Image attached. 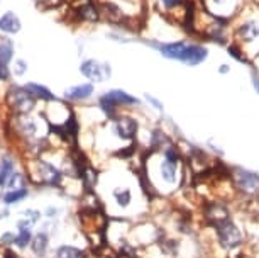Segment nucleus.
<instances>
[{
	"instance_id": "nucleus-10",
	"label": "nucleus",
	"mask_w": 259,
	"mask_h": 258,
	"mask_svg": "<svg viewBox=\"0 0 259 258\" xmlns=\"http://www.w3.org/2000/svg\"><path fill=\"white\" fill-rule=\"evenodd\" d=\"M21 29H22V22L16 12L7 11L0 16V32L2 34H6V36L7 34L9 36H14V34L21 32Z\"/></svg>"
},
{
	"instance_id": "nucleus-33",
	"label": "nucleus",
	"mask_w": 259,
	"mask_h": 258,
	"mask_svg": "<svg viewBox=\"0 0 259 258\" xmlns=\"http://www.w3.org/2000/svg\"><path fill=\"white\" fill-rule=\"evenodd\" d=\"M229 70H231L229 65H221V66H219V71H221L222 75H224V73H229Z\"/></svg>"
},
{
	"instance_id": "nucleus-12",
	"label": "nucleus",
	"mask_w": 259,
	"mask_h": 258,
	"mask_svg": "<svg viewBox=\"0 0 259 258\" xmlns=\"http://www.w3.org/2000/svg\"><path fill=\"white\" fill-rule=\"evenodd\" d=\"M107 99H109L112 104H114L115 107H134L139 104V100L136 99L134 95H129L125 94L124 90L120 89H114V90H109L104 94Z\"/></svg>"
},
{
	"instance_id": "nucleus-7",
	"label": "nucleus",
	"mask_w": 259,
	"mask_h": 258,
	"mask_svg": "<svg viewBox=\"0 0 259 258\" xmlns=\"http://www.w3.org/2000/svg\"><path fill=\"white\" fill-rule=\"evenodd\" d=\"M234 175H236V186L241 189L242 192L252 194L259 189V175L257 173L249 172V170H244V168H236L234 170Z\"/></svg>"
},
{
	"instance_id": "nucleus-23",
	"label": "nucleus",
	"mask_w": 259,
	"mask_h": 258,
	"mask_svg": "<svg viewBox=\"0 0 259 258\" xmlns=\"http://www.w3.org/2000/svg\"><path fill=\"white\" fill-rule=\"evenodd\" d=\"M22 217H24V219H27V221H31L32 225L36 226L37 223L41 221L42 212H41V211H37V209H24V211H22Z\"/></svg>"
},
{
	"instance_id": "nucleus-2",
	"label": "nucleus",
	"mask_w": 259,
	"mask_h": 258,
	"mask_svg": "<svg viewBox=\"0 0 259 258\" xmlns=\"http://www.w3.org/2000/svg\"><path fill=\"white\" fill-rule=\"evenodd\" d=\"M36 104L37 102L21 85H11L6 90V107L11 118L32 114L34 109H36Z\"/></svg>"
},
{
	"instance_id": "nucleus-22",
	"label": "nucleus",
	"mask_w": 259,
	"mask_h": 258,
	"mask_svg": "<svg viewBox=\"0 0 259 258\" xmlns=\"http://www.w3.org/2000/svg\"><path fill=\"white\" fill-rule=\"evenodd\" d=\"M11 71H12V75H16L21 79V77L26 75V71H27V61L22 60V58H19V60L14 61V66L11 68Z\"/></svg>"
},
{
	"instance_id": "nucleus-31",
	"label": "nucleus",
	"mask_w": 259,
	"mask_h": 258,
	"mask_svg": "<svg viewBox=\"0 0 259 258\" xmlns=\"http://www.w3.org/2000/svg\"><path fill=\"white\" fill-rule=\"evenodd\" d=\"M252 85H254V89H256V92L259 94V75H257V73H252Z\"/></svg>"
},
{
	"instance_id": "nucleus-14",
	"label": "nucleus",
	"mask_w": 259,
	"mask_h": 258,
	"mask_svg": "<svg viewBox=\"0 0 259 258\" xmlns=\"http://www.w3.org/2000/svg\"><path fill=\"white\" fill-rule=\"evenodd\" d=\"M53 258H89V253L75 245H60L53 253Z\"/></svg>"
},
{
	"instance_id": "nucleus-17",
	"label": "nucleus",
	"mask_w": 259,
	"mask_h": 258,
	"mask_svg": "<svg viewBox=\"0 0 259 258\" xmlns=\"http://www.w3.org/2000/svg\"><path fill=\"white\" fill-rule=\"evenodd\" d=\"M29 197V189L24 187V189H17V191H7L0 196V202L4 206H14V204H19L22 201H26Z\"/></svg>"
},
{
	"instance_id": "nucleus-26",
	"label": "nucleus",
	"mask_w": 259,
	"mask_h": 258,
	"mask_svg": "<svg viewBox=\"0 0 259 258\" xmlns=\"http://www.w3.org/2000/svg\"><path fill=\"white\" fill-rule=\"evenodd\" d=\"M161 4H163V7L166 11H173V9H177V7H182L185 4V0H161Z\"/></svg>"
},
{
	"instance_id": "nucleus-8",
	"label": "nucleus",
	"mask_w": 259,
	"mask_h": 258,
	"mask_svg": "<svg viewBox=\"0 0 259 258\" xmlns=\"http://www.w3.org/2000/svg\"><path fill=\"white\" fill-rule=\"evenodd\" d=\"M50 245H51V235L48 231L41 230L32 235V241L29 245V250H31V255L34 258H46Z\"/></svg>"
},
{
	"instance_id": "nucleus-11",
	"label": "nucleus",
	"mask_w": 259,
	"mask_h": 258,
	"mask_svg": "<svg viewBox=\"0 0 259 258\" xmlns=\"http://www.w3.org/2000/svg\"><path fill=\"white\" fill-rule=\"evenodd\" d=\"M24 89H26L27 94L31 95L36 102H45V104H48V102H53L56 99V95L53 94L48 87L41 85V84H36V82H29V84L24 85Z\"/></svg>"
},
{
	"instance_id": "nucleus-9",
	"label": "nucleus",
	"mask_w": 259,
	"mask_h": 258,
	"mask_svg": "<svg viewBox=\"0 0 259 258\" xmlns=\"http://www.w3.org/2000/svg\"><path fill=\"white\" fill-rule=\"evenodd\" d=\"M207 56H208L207 48H203L202 45H188L187 43V48H185L180 61L188 66H197L207 60Z\"/></svg>"
},
{
	"instance_id": "nucleus-4",
	"label": "nucleus",
	"mask_w": 259,
	"mask_h": 258,
	"mask_svg": "<svg viewBox=\"0 0 259 258\" xmlns=\"http://www.w3.org/2000/svg\"><path fill=\"white\" fill-rule=\"evenodd\" d=\"M112 129H114V134L119 139L134 141L139 131V123L133 116L119 113L115 119H112Z\"/></svg>"
},
{
	"instance_id": "nucleus-27",
	"label": "nucleus",
	"mask_w": 259,
	"mask_h": 258,
	"mask_svg": "<svg viewBox=\"0 0 259 258\" xmlns=\"http://www.w3.org/2000/svg\"><path fill=\"white\" fill-rule=\"evenodd\" d=\"M60 214H61V209L56 206H46V209H45V216L48 219H56Z\"/></svg>"
},
{
	"instance_id": "nucleus-29",
	"label": "nucleus",
	"mask_w": 259,
	"mask_h": 258,
	"mask_svg": "<svg viewBox=\"0 0 259 258\" xmlns=\"http://www.w3.org/2000/svg\"><path fill=\"white\" fill-rule=\"evenodd\" d=\"M16 228H17V230H32L34 225H32L31 221H27V219L21 217V219H19V221L16 223Z\"/></svg>"
},
{
	"instance_id": "nucleus-5",
	"label": "nucleus",
	"mask_w": 259,
	"mask_h": 258,
	"mask_svg": "<svg viewBox=\"0 0 259 258\" xmlns=\"http://www.w3.org/2000/svg\"><path fill=\"white\" fill-rule=\"evenodd\" d=\"M215 231H217L219 241H221V245L226 250H232V248H236L242 243V233L231 219H227L222 225H219L215 228Z\"/></svg>"
},
{
	"instance_id": "nucleus-30",
	"label": "nucleus",
	"mask_w": 259,
	"mask_h": 258,
	"mask_svg": "<svg viewBox=\"0 0 259 258\" xmlns=\"http://www.w3.org/2000/svg\"><path fill=\"white\" fill-rule=\"evenodd\" d=\"M2 258H21L17 251H14L12 248H2Z\"/></svg>"
},
{
	"instance_id": "nucleus-34",
	"label": "nucleus",
	"mask_w": 259,
	"mask_h": 258,
	"mask_svg": "<svg viewBox=\"0 0 259 258\" xmlns=\"http://www.w3.org/2000/svg\"><path fill=\"white\" fill-rule=\"evenodd\" d=\"M212 2H213V4H222L224 0H212Z\"/></svg>"
},
{
	"instance_id": "nucleus-6",
	"label": "nucleus",
	"mask_w": 259,
	"mask_h": 258,
	"mask_svg": "<svg viewBox=\"0 0 259 258\" xmlns=\"http://www.w3.org/2000/svg\"><path fill=\"white\" fill-rule=\"evenodd\" d=\"M95 94V89H94V84H80V85H73L70 89L65 90L63 94V99H65L68 104H78V102H83V100H89L90 97H94Z\"/></svg>"
},
{
	"instance_id": "nucleus-28",
	"label": "nucleus",
	"mask_w": 259,
	"mask_h": 258,
	"mask_svg": "<svg viewBox=\"0 0 259 258\" xmlns=\"http://www.w3.org/2000/svg\"><path fill=\"white\" fill-rule=\"evenodd\" d=\"M144 99H146V100H148V102H149V104H151V105H153V107H154V109H156V110H158V113H163V109H164V107H163V104H161V102H159L158 99H156V97H153V95H149V94H144Z\"/></svg>"
},
{
	"instance_id": "nucleus-13",
	"label": "nucleus",
	"mask_w": 259,
	"mask_h": 258,
	"mask_svg": "<svg viewBox=\"0 0 259 258\" xmlns=\"http://www.w3.org/2000/svg\"><path fill=\"white\" fill-rule=\"evenodd\" d=\"M227 219H231V214H229L227 207L222 206V204H212L207 209V221L210 223V226L217 228L224 221H227Z\"/></svg>"
},
{
	"instance_id": "nucleus-24",
	"label": "nucleus",
	"mask_w": 259,
	"mask_h": 258,
	"mask_svg": "<svg viewBox=\"0 0 259 258\" xmlns=\"http://www.w3.org/2000/svg\"><path fill=\"white\" fill-rule=\"evenodd\" d=\"M16 243V233L14 231H6L0 235V246L2 248H12Z\"/></svg>"
},
{
	"instance_id": "nucleus-20",
	"label": "nucleus",
	"mask_w": 259,
	"mask_h": 258,
	"mask_svg": "<svg viewBox=\"0 0 259 258\" xmlns=\"http://www.w3.org/2000/svg\"><path fill=\"white\" fill-rule=\"evenodd\" d=\"M27 186H29L27 173L26 172H19V170L7 180V183H6L7 191H17V189H24Z\"/></svg>"
},
{
	"instance_id": "nucleus-19",
	"label": "nucleus",
	"mask_w": 259,
	"mask_h": 258,
	"mask_svg": "<svg viewBox=\"0 0 259 258\" xmlns=\"http://www.w3.org/2000/svg\"><path fill=\"white\" fill-rule=\"evenodd\" d=\"M16 172H17L16 160H14L11 155H2V157H0V175H2V178L6 180V183Z\"/></svg>"
},
{
	"instance_id": "nucleus-1",
	"label": "nucleus",
	"mask_w": 259,
	"mask_h": 258,
	"mask_svg": "<svg viewBox=\"0 0 259 258\" xmlns=\"http://www.w3.org/2000/svg\"><path fill=\"white\" fill-rule=\"evenodd\" d=\"M26 173H27L29 183H32V186L60 189L63 186V182H65V175H63L60 167L41 157L29 158Z\"/></svg>"
},
{
	"instance_id": "nucleus-21",
	"label": "nucleus",
	"mask_w": 259,
	"mask_h": 258,
	"mask_svg": "<svg viewBox=\"0 0 259 258\" xmlns=\"http://www.w3.org/2000/svg\"><path fill=\"white\" fill-rule=\"evenodd\" d=\"M32 230H17L16 233V243L14 246H17L19 250H27L29 245L32 241Z\"/></svg>"
},
{
	"instance_id": "nucleus-18",
	"label": "nucleus",
	"mask_w": 259,
	"mask_h": 258,
	"mask_svg": "<svg viewBox=\"0 0 259 258\" xmlns=\"http://www.w3.org/2000/svg\"><path fill=\"white\" fill-rule=\"evenodd\" d=\"M237 38L246 41H251L254 38L259 36V24L256 21H247L246 24H242L241 27L237 29Z\"/></svg>"
},
{
	"instance_id": "nucleus-32",
	"label": "nucleus",
	"mask_w": 259,
	"mask_h": 258,
	"mask_svg": "<svg viewBox=\"0 0 259 258\" xmlns=\"http://www.w3.org/2000/svg\"><path fill=\"white\" fill-rule=\"evenodd\" d=\"M11 217V211H9V209H0V221H2V219H9Z\"/></svg>"
},
{
	"instance_id": "nucleus-16",
	"label": "nucleus",
	"mask_w": 259,
	"mask_h": 258,
	"mask_svg": "<svg viewBox=\"0 0 259 258\" xmlns=\"http://www.w3.org/2000/svg\"><path fill=\"white\" fill-rule=\"evenodd\" d=\"M112 199H114L115 206L120 209H127L133 204V191L129 187H115L112 191Z\"/></svg>"
},
{
	"instance_id": "nucleus-15",
	"label": "nucleus",
	"mask_w": 259,
	"mask_h": 258,
	"mask_svg": "<svg viewBox=\"0 0 259 258\" xmlns=\"http://www.w3.org/2000/svg\"><path fill=\"white\" fill-rule=\"evenodd\" d=\"M178 163H173V162H168V160H163L159 165V175L163 178L164 183L168 186H175L177 183V178H178Z\"/></svg>"
},
{
	"instance_id": "nucleus-3",
	"label": "nucleus",
	"mask_w": 259,
	"mask_h": 258,
	"mask_svg": "<svg viewBox=\"0 0 259 258\" xmlns=\"http://www.w3.org/2000/svg\"><path fill=\"white\" fill-rule=\"evenodd\" d=\"M80 73L90 84H102L112 77V68L107 61H99L94 58H87L80 63Z\"/></svg>"
},
{
	"instance_id": "nucleus-25",
	"label": "nucleus",
	"mask_w": 259,
	"mask_h": 258,
	"mask_svg": "<svg viewBox=\"0 0 259 258\" xmlns=\"http://www.w3.org/2000/svg\"><path fill=\"white\" fill-rule=\"evenodd\" d=\"M229 55H231L232 58H236V60H239V61H242V63H249V61L246 60V56H244V53H242V48H241V46L231 45V46H229Z\"/></svg>"
}]
</instances>
